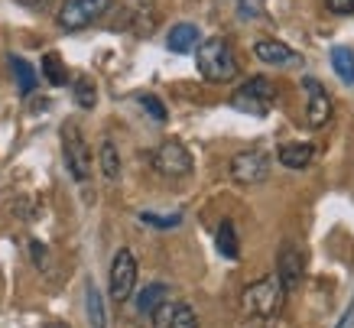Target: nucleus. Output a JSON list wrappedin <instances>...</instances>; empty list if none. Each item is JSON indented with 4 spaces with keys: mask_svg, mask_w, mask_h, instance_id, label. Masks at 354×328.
<instances>
[{
    "mask_svg": "<svg viewBox=\"0 0 354 328\" xmlns=\"http://www.w3.org/2000/svg\"><path fill=\"white\" fill-rule=\"evenodd\" d=\"M254 55L263 65H302V55H296L290 46L279 43V39H260L254 46Z\"/></svg>",
    "mask_w": 354,
    "mask_h": 328,
    "instance_id": "obj_12",
    "label": "nucleus"
},
{
    "mask_svg": "<svg viewBox=\"0 0 354 328\" xmlns=\"http://www.w3.org/2000/svg\"><path fill=\"white\" fill-rule=\"evenodd\" d=\"M137 36H150L153 26H156V10H153V0H133L127 7V23Z\"/></svg>",
    "mask_w": 354,
    "mask_h": 328,
    "instance_id": "obj_13",
    "label": "nucleus"
},
{
    "mask_svg": "<svg viewBox=\"0 0 354 328\" xmlns=\"http://www.w3.org/2000/svg\"><path fill=\"white\" fill-rule=\"evenodd\" d=\"M43 75H46V82H49V85H55V88L68 82L65 62H62V59H59L55 53H46V55H43Z\"/></svg>",
    "mask_w": 354,
    "mask_h": 328,
    "instance_id": "obj_22",
    "label": "nucleus"
},
{
    "mask_svg": "<svg viewBox=\"0 0 354 328\" xmlns=\"http://www.w3.org/2000/svg\"><path fill=\"white\" fill-rule=\"evenodd\" d=\"M277 156L286 170H306L312 163V156H315V147L312 143H283L277 149Z\"/></svg>",
    "mask_w": 354,
    "mask_h": 328,
    "instance_id": "obj_15",
    "label": "nucleus"
},
{
    "mask_svg": "<svg viewBox=\"0 0 354 328\" xmlns=\"http://www.w3.org/2000/svg\"><path fill=\"white\" fill-rule=\"evenodd\" d=\"M153 170L160 172V176H166V179H185L195 170L192 153L179 140H166V143H160V147L153 149Z\"/></svg>",
    "mask_w": 354,
    "mask_h": 328,
    "instance_id": "obj_6",
    "label": "nucleus"
},
{
    "mask_svg": "<svg viewBox=\"0 0 354 328\" xmlns=\"http://www.w3.org/2000/svg\"><path fill=\"white\" fill-rule=\"evenodd\" d=\"M46 328H68V325H62V322H55V325H46Z\"/></svg>",
    "mask_w": 354,
    "mask_h": 328,
    "instance_id": "obj_29",
    "label": "nucleus"
},
{
    "mask_svg": "<svg viewBox=\"0 0 354 328\" xmlns=\"http://www.w3.org/2000/svg\"><path fill=\"white\" fill-rule=\"evenodd\" d=\"M325 7L332 13H342V17H351L354 13V0H325Z\"/></svg>",
    "mask_w": 354,
    "mask_h": 328,
    "instance_id": "obj_27",
    "label": "nucleus"
},
{
    "mask_svg": "<svg viewBox=\"0 0 354 328\" xmlns=\"http://www.w3.org/2000/svg\"><path fill=\"white\" fill-rule=\"evenodd\" d=\"M166 299H169V286H166V283L143 286V293L137 296V312H140V316H153V312H156V306H162Z\"/></svg>",
    "mask_w": 354,
    "mask_h": 328,
    "instance_id": "obj_17",
    "label": "nucleus"
},
{
    "mask_svg": "<svg viewBox=\"0 0 354 328\" xmlns=\"http://www.w3.org/2000/svg\"><path fill=\"white\" fill-rule=\"evenodd\" d=\"M75 104L85 107V111H91V107L97 104V88L88 75H82V78L75 82Z\"/></svg>",
    "mask_w": 354,
    "mask_h": 328,
    "instance_id": "obj_23",
    "label": "nucleus"
},
{
    "mask_svg": "<svg viewBox=\"0 0 354 328\" xmlns=\"http://www.w3.org/2000/svg\"><path fill=\"white\" fill-rule=\"evenodd\" d=\"M202 43V33H198V26L195 23H176L169 30V36H166V46H169V53H195V46Z\"/></svg>",
    "mask_w": 354,
    "mask_h": 328,
    "instance_id": "obj_14",
    "label": "nucleus"
},
{
    "mask_svg": "<svg viewBox=\"0 0 354 328\" xmlns=\"http://www.w3.org/2000/svg\"><path fill=\"white\" fill-rule=\"evenodd\" d=\"M302 88H306V120H309V127L312 130L325 127L332 120V95H328V88L319 78H312V75L302 78Z\"/></svg>",
    "mask_w": 354,
    "mask_h": 328,
    "instance_id": "obj_9",
    "label": "nucleus"
},
{
    "mask_svg": "<svg viewBox=\"0 0 354 328\" xmlns=\"http://www.w3.org/2000/svg\"><path fill=\"white\" fill-rule=\"evenodd\" d=\"M153 328H198V316L189 302H179V299H166L162 306H156L153 312Z\"/></svg>",
    "mask_w": 354,
    "mask_h": 328,
    "instance_id": "obj_10",
    "label": "nucleus"
},
{
    "mask_svg": "<svg viewBox=\"0 0 354 328\" xmlns=\"http://www.w3.org/2000/svg\"><path fill=\"white\" fill-rule=\"evenodd\" d=\"M260 10H263V0H237V13L247 17V20H250V17H257Z\"/></svg>",
    "mask_w": 354,
    "mask_h": 328,
    "instance_id": "obj_26",
    "label": "nucleus"
},
{
    "mask_svg": "<svg viewBox=\"0 0 354 328\" xmlns=\"http://www.w3.org/2000/svg\"><path fill=\"white\" fill-rule=\"evenodd\" d=\"M140 221L153 224V228H160V231H169V228H176V224L183 221V215H153V212H143V215H140Z\"/></svg>",
    "mask_w": 354,
    "mask_h": 328,
    "instance_id": "obj_25",
    "label": "nucleus"
},
{
    "mask_svg": "<svg viewBox=\"0 0 354 328\" xmlns=\"http://www.w3.org/2000/svg\"><path fill=\"white\" fill-rule=\"evenodd\" d=\"M270 176V153L267 149H241L231 159V179L237 185H260Z\"/></svg>",
    "mask_w": 354,
    "mask_h": 328,
    "instance_id": "obj_8",
    "label": "nucleus"
},
{
    "mask_svg": "<svg viewBox=\"0 0 354 328\" xmlns=\"http://www.w3.org/2000/svg\"><path fill=\"white\" fill-rule=\"evenodd\" d=\"M302 273H306V264H302V250L296 247V244H283V250H279V260H277V280L283 283V289H286V293L299 289Z\"/></svg>",
    "mask_w": 354,
    "mask_h": 328,
    "instance_id": "obj_11",
    "label": "nucleus"
},
{
    "mask_svg": "<svg viewBox=\"0 0 354 328\" xmlns=\"http://www.w3.org/2000/svg\"><path fill=\"white\" fill-rule=\"evenodd\" d=\"M332 69L344 85H354V49L351 46H335L332 49Z\"/></svg>",
    "mask_w": 354,
    "mask_h": 328,
    "instance_id": "obj_18",
    "label": "nucleus"
},
{
    "mask_svg": "<svg viewBox=\"0 0 354 328\" xmlns=\"http://www.w3.org/2000/svg\"><path fill=\"white\" fill-rule=\"evenodd\" d=\"M137 101H140V107H143V111H147V114H150L153 120H156V124H166V117H169V114H166V104H162L160 98H153V95H140Z\"/></svg>",
    "mask_w": 354,
    "mask_h": 328,
    "instance_id": "obj_24",
    "label": "nucleus"
},
{
    "mask_svg": "<svg viewBox=\"0 0 354 328\" xmlns=\"http://www.w3.org/2000/svg\"><path fill=\"white\" fill-rule=\"evenodd\" d=\"M215 247H218V254L225 257V260H237V257H241V241H237L234 221H221V224H218Z\"/></svg>",
    "mask_w": 354,
    "mask_h": 328,
    "instance_id": "obj_16",
    "label": "nucleus"
},
{
    "mask_svg": "<svg viewBox=\"0 0 354 328\" xmlns=\"http://www.w3.org/2000/svg\"><path fill=\"white\" fill-rule=\"evenodd\" d=\"M97 156H101V172H104V179L118 182L120 179V153H118V147H114V140H104L101 149H97Z\"/></svg>",
    "mask_w": 354,
    "mask_h": 328,
    "instance_id": "obj_19",
    "label": "nucleus"
},
{
    "mask_svg": "<svg viewBox=\"0 0 354 328\" xmlns=\"http://www.w3.org/2000/svg\"><path fill=\"white\" fill-rule=\"evenodd\" d=\"M17 3H23V7H30V10H46L53 0H17Z\"/></svg>",
    "mask_w": 354,
    "mask_h": 328,
    "instance_id": "obj_28",
    "label": "nucleus"
},
{
    "mask_svg": "<svg viewBox=\"0 0 354 328\" xmlns=\"http://www.w3.org/2000/svg\"><path fill=\"white\" fill-rule=\"evenodd\" d=\"M273 98H277L273 85H270L263 75H254V78H247L244 85L231 95V107L250 117H267L270 107H273Z\"/></svg>",
    "mask_w": 354,
    "mask_h": 328,
    "instance_id": "obj_4",
    "label": "nucleus"
},
{
    "mask_svg": "<svg viewBox=\"0 0 354 328\" xmlns=\"http://www.w3.org/2000/svg\"><path fill=\"white\" fill-rule=\"evenodd\" d=\"M283 299H286V289H283V283H279L277 273H273V276H263V280H257V283L247 286L244 296H241V302H244V312L250 318L270 322V318L279 316Z\"/></svg>",
    "mask_w": 354,
    "mask_h": 328,
    "instance_id": "obj_2",
    "label": "nucleus"
},
{
    "mask_svg": "<svg viewBox=\"0 0 354 328\" xmlns=\"http://www.w3.org/2000/svg\"><path fill=\"white\" fill-rule=\"evenodd\" d=\"M10 69H13V75H17L20 91L23 95H30L32 88H36V69H32L26 59H20V55H10Z\"/></svg>",
    "mask_w": 354,
    "mask_h": 328,
    "instance_id": "obj_21",
    "label": "nucleus"
},
{
    "mask_svg": "<svg viewBox=\"0 0 354 328\" xmlns=\"http://www.w3.org/2000/svg\"><path fill=\"white\" fill-rule=\"evenodd\" d=\"M195 65H198L205 82H212V85H227V82H234L241 75L234 49L221 36H212V39L195 46Z\"/></svg>",
    "mask_w": 354,
    "mask_h": 328,
    "instance_id": "obj_1",
    "label": "nucleus"
},
{
    "mask_svg": "<svg viewBox=\"0 0 354 328\" xmlns=\"http://www.w3.org/2000/svg\"><path fill=\"white\" fill-rule=\"evenodd\" d=\"M85 299H88V322L91 328H108V316H104V299L97 293L95 283L85 286Z\"/></svg>",
    "mask_w": 354,
    "mask_h": 328,
    "instance_id": "obj_20",
    "label": "nucleus"
},
{
    "mask_svg": "<svg viewBox=\"0 0 354 328\" xmlns=\"http://www.w3.org/2000/svg\"><path fill=\"white\" fill-rule=\"evenodd\" d=\"M62 159L65 170L72 172L75 182H88L91 179V149L85 143V134L75 120H65L62 124Z\"/></svg>",
    "mask_w": 354,
    "mask_h": 328,
    "instance_id": "obj_3",
    "label": "nucleus"
},
{
    "mask_svg": "<svg viewBox=\"0 0 354 328\" xmlns=\"http://www.w3.org/2000/svg\"><path fill=\"white\" fill-rule=\"evenodd\" d=\"M108 10H111V0H62L55 20H59V26L65 33H75L91 26L95 20H101Z\"/></svg>",
    "mask_w": 354,
    "mask_h": 328,
    "instance_id": "obj_5",
    "label": "nucleus"
},
{
    "mask_svg": "<svg viewBox=\"0 0 354 328\" xmlns=\"http://www.w3.org/2000/svg\"><path fill=\"white\" fill-rule=\"evenodd\" d=\"M133 286H137V257L130 247H120L114 260H111V273H108V289L114 302H127L133 296Z\"/></svg>",
    "mask_w": 354,
    "mask_h": 328,
    "instance_id": "obj_7",
    "label": "nucleus"
}]
</instances>
